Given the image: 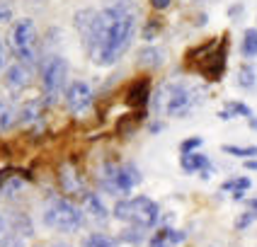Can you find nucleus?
I'll list each match as a JSON object with an SVG mask.
<instances>
[{"label": "nucleus", "instance_id": "nucleus-1", "mask_svg": "<svg viewBox=\"0 0 257 247\" xmlns=\"http://www.w3.org/2000/svg\"><path fill=\"white\" fill-rule=\"evenodd\" d=\"M102 15L107 17V27L104 37L100 42V49L95 54L97 66H114L119 58L131 49V42L139 32V8L134 5V0H114L112 5H107Z\"/></svg>", "mask_w": 257, "mask_h": 247}, {"label": "nucleus", "instance_id": "nucleus-2", "mask_svg": "<svg viewBox=\"0 0 257 247\" xmlns=\"http://www.w3.org/2000/svg\"><path fill=\"white\" fill-rule=\"evenodd\" d=\"M206 100V90L201 85H189L185 80H172V83H165L160 85L151 95V109L153 112H165L172 119H182V116L192 114L201 102Z\"/></svg>", "mask_w": 257, "mask_h": 247}, {"label": "nucleus", "instance_id": "nucleus-3", "mask_svg": "<svg viewBox=\"0 0 257 247\" xmlns=\"http://www.w3.org/2000/svg\"><path fill=\"white\" fill-rule=\"evenodd\" d=\"M112 216L126 225H141L146 230L156 228L160 220V206L151 196H131V199H119L112 208Z\"/></svg>", "mask_w": 257, "mask_h": 247}, {"label": "nucleus", "instance_id": "nucleus-4", "mask_svg": "<svg viewBox=\"0 0 257 247\" xmlns=\"http://www.w3.org/2000/svg\"><path fill=\"white\" fill-rule=\"evenodd\" d=\"M44 223H46V228L58 232H78L85 223V216L71 199L49 196L44 203Z\"/></svg>", "mask_w": 257, "mask_h": 247}, {"label": "nucleus", "instance_id": "nucleus-5", "mask_svg": "<svg viewBox=\"0 0 257 247\" xmlns=\"http://www.w3.org/2000/svg\"><path fill=\"white\" fill-rule=\"evenodd\" d=\"M71 66L63 56H49L42 63V102L44 107H56L63 100V92L68 85Z\"/></svg>", "mask_w": 257, "mask_h": 247}, {"label": "nucleus", "instance_id": "nucleus-6", "mask_svg": "<svg viewBox=\"0 0 257 247\" xmlns=\"http://www.w3.org/2000/svg\"><path fill=\"white\" fill-rule=\"evenodd\" d=\"M73 25L80 34V44L87 58H95L100 42L104 37V27H107V17L102 15V10H92V8H83L78 10L73 17Z\"/></svg>", "mask_w": 257, "mask_h": 247}, {"label": "nucleus", "instance_id": "nucleus-7", "mask_svg": "<svg viewBox=\"0 0 257 247\" xmlns=\"http://www.w3.org/2000/svg\"><path fill=\"white\" fill-rule=\"evenodd\" d=\"M141 170L134 165V162H104L102 167V189L107 194H114V196H124V194H131L134 187L141 184Z\"/></svg>", "mask_w": 257, "mask_h": 247}, {"label": "nucleus", "instance_id": "nucleus-8", "mask_svg": "<svg viewBox=\"0 0 257 247\" xmlns=\"http://www.w3.org/2000/svg\"><path fill=\"white\" fill-rule=\"evenodd\" d=\"M37 42H39V32L34 20L22 17L17 20L10 29V46H13V54L17 56V61L34 66L37 63Z\"/></svg>", "mask_w": 257, "mask_h": 247}, {"label": "nucleus", "instance_id": "nucleus-9", "mask_svg": "<svg viewBox=\"0 0 257 247\" xmlns=\"http://www.w3.org/2000/svg\"><path fill=\"white\" fill-rule=\"evenodd\" d=\"M92 100H95V92L92 87L87 85L85 80H73L66 85V92H63V102H66V109L71 114H85L87 109L92 107Z\"/></svg>", "mask_w": 257, "mask_h": 247}, {"label": "nucleus", "instance_id": "nucleus-10", "mask_svg": "<svg viewBox=\"0 0 257 247\" xmlns=\"http://www.w3.org/2000/svg\"><path fill=\"white\" fill-rule=\"evenodd\" d=\"M226 56H228V39L223 37V42L214 46L206 56H204V66L199 68V73L209 80V83H216V80H221L223 78V73H226Z\"/></svg>", "mask_w": 257, "mask_h": 247}, {"label": "nucleus", "instance_id": "nucleus-11", "mask_svg": "<svg viewBox=\"0 0 257 247\" xmlns=\"http://www.w3.org/2000/svg\"><path fill=\"white\" fill-rule=\"evenodd\" d=\"M0 78H3V85H5V90L10 95H20L22 90H27L32 85V71H29L27 63H22V61L8 63Z\"/></svg>", "mask_w": 257, "mask_h": 247}, {"label": "nucleus", "instance_id": "nucleus-12", "mask_svg": "<svg viewBox=\"0 0 257 247\" xmlns=\"http://www.w3.org/2000/svg\"><path fill=\"white\" fill-rule=\"evenodd\" d=\"M83 206H85V213L92 220H97V223H104L107 218L112 216V211L104 206L100 194H95V191H83Z\"/></svg>", "mask_w": 257, "mask_h": 247}, {"label": "nucleus", "instance_id": "nucleus-13", "mask_svg": "<svg viewBox=\"0 0 257 247\" xmlns=\"http://www.w3.org/2000/svg\"><path fill=\"white\" fill-rule=\"evenodd\" d=\"M180 167H182L185 174H197L201 170L214 167V165H211L209 155H204L199 150H192V153H180Z\"/></svg>", "mask_w": 257, "mask_h": 247}, {"label": "nucleus", "instance_id": "nucleus-14", "mask_svg": "<svg viewBox=\"0 0 257 247\" xmlns=\"http://www.w3.org/2000/svg\"><path fill=\"white\" fill-rule=\"evenodd\" d=\"M148 100H151V80H148V78L136 80L134 85L128 87L126 102L134 109H146V107H148Z\"/></svg>", "mask_w": 257, "mask_h": 247}, {"label": "nucleus", "instance_id": "nucleus-15", "mask_svg": "<svg viewBox=\"0 0 257 247\" xmlns=\"http://www.w3.org/2000/svg\"><path fill=\"white\" fill-rule=\"evenodd\" d=\"M42 109H44L42 100H27L20 109H17V124H22V126H32V124L42 121Z\"/></svg>", "mask_w": 257, "mask_h": 247}, {"label": "nucleus", "instance_id": "nucleus-16", "mask_svg": "<svg viewBox=\"0 0 257 247\" xmlns=\"http://www.w3.org/2000/svg\"><path fill=\"white\" fill-rule=\"evenodd\" d=\"M139 63H141L143 68L156 71V68H160V66L165 63V54H163V49H158V46H143L141 51H139Z\"/></svg>", "mask_w": 257, "mask_h": 247}, {"label": "nucleus", "instance_id": "nucleus-17", "mask_svg": "<svg viewBox=\"0 0 257 247\" xmlns=\"http://www.w3.org/2000/svg\"><path fill=\"white\" fill-rule=\"evenodd\" d=\"M58 179H61V187H63V191L66 194H83L85 189H83V184H80V179H78V174H75V170H73L71 165H66V167H61V172H58Z\"/></svg>", "mask_w": 257, "mask_h": 247}, {"label": "nucleus", "instance_id": "nucleus-18", "mask_svg": "<svg viewBox=\"0 0 257 247\" xmlns=\"http://www.w3.org/2000/svg\"><path fill=\"white\" fill-rule=\"evenodd\" d=\"M15 121H17V107L8 97L0 95V133L13 129Z\"/></svg>", "mask_w": 257, "mask_h": 247}, {"label": "nucleus", "instance_id": "nucleus-19", "mask_svg": "<svg viewBox=\"0 0 257 247\" xmlns=\"http://www.w3.org/2000/svg\"><path fill=\"white\" fill-rule=\"evenodd\" d=\"M8 225H10V230L20 232L22 237H29V235H32V223H29V216L25 211H13L10 218H8Z\"/></svg>", "mask_w": 257, "mask_h": 247}, {"label": "nucleus", "instance_id": "nucleus-20", "mask_svg": "<svg viewBox=\"0 0 257 247\" xmlns=\"http://www.w3.org/2000/svg\"><path fill=\"white\" fill-rule=\"evenodd\" d=\"M238 87H243V90H250V87L257 85V73L255 68L250 66V63H243L240 68H238Z\"/></svg>", "mask_w": 257, "mask_h": 247}, {"label": "nucleus", "instance_id": "nucleus-21", "mask_svg": "<svg viewBox=\"0 0 257 247\" xmlns=\"http://www.w3.org/2000/svg\"><path fill=\"white\" fill-rule=\"evenodd\" d=\"M240 54L245 58H257V29H245L243 44H240Z\"/></svg>", "mask_w": 257, "mask_h": 247}, {"label": "nucleus", "instance_id": "nucleus-22", "mask_svg": "<svg viewBox=\"0 0 257 247\" xmlns=\"http://www.w3.org/2000/svg\"><path fill=\"white\" fill-rule=\"evenodd\" d=\"M119 240L128 242V245H141L143 240H146V228H141V225H128V228L121 230Z\"/></svg>", "mask_w": 257, "mask_h": 247}, {"label": "nucleus", "instance_id": "nucleus-23", "mask_svg": "<svg viewBox=\"0 0 257 247\" xmlns=\"http://www.w3.org/2000/svg\"><path fill=\"white\" fill-rule=\"evenodd\" d=\"M221 150L226 155H235V158H240V160L257 158V145H223Z\"/></svg>", "mask_w": 257, "mask_h": 247}, {"label": "nucleus", "instance_id": "nucleus-24", "mask_svg": "<svg viewBox=\"0 0 257 247\" xmlns=\"http://www.w3.org/2000/svg\"><path fill=\"white\" fill-rule=\"evenodd\" d=\"M83 247H116V240H112L104 232H92L83 240Z\"/></svg>", "mask_w": 257, "mask_h": 247}, {"label": "nucleus", "instance_id": "nucleus-25", "mask_svg": "<svg viewBox=\"0 0 257 247\" xmlns=\"http://www.w3.org/2000/svg\"><path fill=\"white\" fill-rule=\"evenodd\" d=\"M250 187H252L250 177H235V179H226L221 184V191H247Z\"/></svg>", "mask_w": 257, "mask_h": 247}, {"label": "nucleus", "instance_id": "nucleus-26", "mask_svg": "<svg viewBox=\"0 0 257 247\" xmlns=\"http://www.w3.org/2000/svg\"><path fill=\"white\" fill-rule=\"evenodd\" d=\"M163 240H168L170 245H180V242H185L187 240V232L185 230H177V228H160V230H156Z\"/></svg>", "mask_w": 257, "mask_h": 247}, {"label": "nucleus", "instance_id": "nucleus-27", "mask_svg": "<svg viewBox=\"0 0 257 247\" xmlns=\"http://www.w3.org/2000/svg\"><path fill=\"white\" fill-rule=\"evenodd\" d=\"M0 247H25V237H22L20 232L8 230L0 237Z\"/></svg>", "mask_w": 257, "mask_h": 247}, {"label": "nucleus", "instance_id": "nucleus-28", "mask_svg": "<svg viewBox=\"0 0 257 247\" xmlns=\"http://www.w3.org/2000/svg\"><path fill=\"white\" fill-rule=\"evenodd\" d=\"M255 220H257V213L247 208V211H243L240 216L235 218V230H245V228H250V225H252Z\"/></svg>", "mask_w": 257, "mask_h": 247}, {"label": "nucleus", "instance_id": "nucleus-29", "mask_svg": "<svg viewBox=\"0 0 257 247\" xmlns=\"http://www.w3.org/2000/svg\"><path fill=\"white\" fill-rule=\"evenodd\" d=\"M226 109L233 114V119H235V116H245V119H247V116H252V109H250L247 104H243V102H228V104H226Z\"/></svg>", "mask_w": 257, "mask_h": 247}, {"label": "nucleus", "instance_id": "nucleus-30", "mask_svg": "<svg viewBox=\"0 0 257 247\" xmlns=\"http://www.w3.org/2000/svg\"><path fill=\"white\" fill-rule=\"evenodd\" d=\"M201 141L199 136H192V138H185L182 143H180V153H192V150H199L201 148Z\"/></svg>", "mask_w": 257, "mask_h": 247}, {"label": "nucleus", "instance_id": "nucleus-31", "mask_svg": "<svg viewBox=\"0 0 257 247\" xmlns=\"http://www.w3.org/2000/svg\"><path fill=\"white\" fill-rule=\"evenodd\" d=\"M13 8H10V5H8V3H3V0H0V22H10V20H13Z\"/></svg>", "mask_w": 257, "mask_h": 247}, {"label": "nucleus", "instance_id": "nucleus-32", "mask_svg": "<svg viewBox=\"0 0 257 247\" xmlns=\"http://www.w3.org/2000/svg\"><path fill=\"white\" fill-rule=\"evenodd\" d=\"M5 66H8V46H5L3 37H0V75L5 71Z\"/></svg>", "mask_w": 257, "mask_h": 247}, {"label": "nucleus", "instance_id": "nucleus-33", "mask_svg": "<svg viewBox=\"0 0 257 247\" xmlns=\"http://www.w3.org/2000/svg\"><path fill=\"white\" fill-rule=\"evenodd\" d=\"M146 247H175V245H170L168 240H163V237H160V235L156 232V235L148 240V245H146Z\"/></svg>", "mask_w": 257, "mask_h": 247}, {"label": "nucleus", "instance_id": "nucleus-34", "mask_svg": "<svg viewBox=\"0 0 257 247\" xmlns=\"http://www.w3.org/2000/svg\"><path fill=\"white\" fill-rule=\"evenodd\" d=\"M172 5V0H151V8H156V10H168Z\"/></svg>", "mask_w": 257, "mask_h": 247}, {"label": "nucleus", "instance_id": "nucleus-35", "mask_svg": "<svg viewBox=\"0 0 257 247\" xmlns=\"http://www.w3.org/2000/svg\"><path fill=\"white\" fill-rule=\"evenodd\" d=\"M245 170H250V172H257V158H247V160H245Z\"/></svg>", "mask_w": 257, "mask_h": 247}, {"label": "nucleus", "instance_id": "nucleus-36", "mask_svg": "<svg viewBox=\"0 0 257 247\" xmlns=\"http://www.w3.org/2000/svg\"><path fill=\"white\" fill-rule=\"evenodd\" d=\"M8 230H10V225H8V218L0 213V237H3V235H5Z\"/></svg>", "mask_w": 257, "mask_h": 247}, {"label": "nucleus", "instance_id": "nucleus-37", "mask_svg": "<svg viewBox=\"0 0 257 247\" xmlns=\"http://www.w3.org/2000/svg\"><path fill=\"white\" fill-rule=\"evenodd\" d=\"M148 131H151V136H156V133L163 131V124H160V121H153V124H148Z\"/></svg>", "mask_w": 257, "mask_h": 247}, {"label": "nucleus", "instance_id": "nucleus-38", "mask_svg": "<svg viewBox=\"0 0 257 247\" xmlns=\"http://www.w3.org/2000/svg\"><path fill=\"white\" fill-rule=\"evenodd\" d=\"M240 13H243V5H233V8L228 10V17H238Z\"/></svg>", "mask_w": 257, "mask_h": 247}, {"label": "nucleus", "instance_id": "nucleus-39", "mask_svg": "<svg viewBox=\"0 0 257 247\" xmlns=\"http://www.w3.org/2000/svg\"><path fill=\"white\" fill-rule=\"evenodd\" d=\"M245 206H247L250 211H255L257 213V199H245Z\"/></svg>", "mask_w": 257, "mask_h": 247}, {"label": "nucleus", "instance_id": "nucleus-40", "mask_svg": "<svg viewBox=\"0 0 257 247\" xmlns=\"http://www.w3.org/2000/svg\"><path fill=\"white\" fill-rule=\"evenodd\" d=\"M233 194V201H243L245 199V191H230Z\"/></svg>", "mask_w": 257, "mask_h": 247}, {"label": "nucleus", "instance_id": "nucleus-41", "mask_svg": "<svg viewBox=\"0 0 257 247\" xmlns=\"http://www.w3.org/2000/svg\"><path fill=\"white\" fill-rule=\"evenodd\" d=\"M247 124H250V129H252V131H257V119H255V114L247 116Z\"/></svg>", "mask_w": 257, "mask_h": 247}, {"label": "nucleus", "instance_id": "nucleus-42", "mask_svg": "<svg viewBox=\"0 0 257 247\" xmlns=\"http://www.w3.org/2000/svg\"><path fill=\"white\" fill-rule=\"evenodd\" d=\"M51 247H73V245H68V242H54Z\"/></svg>", "mask_w": 257, "mask_h": 247}]
</instances>
